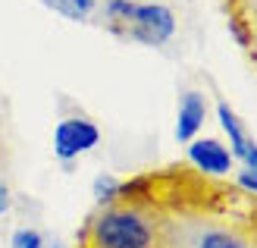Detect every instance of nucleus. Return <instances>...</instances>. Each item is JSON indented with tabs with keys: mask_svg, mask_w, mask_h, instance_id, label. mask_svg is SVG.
<instances>
[{
	"mask_svg": "<svg viewBox=\"0 0 257 248\" xmlns=\"http://www.w3.org/2000/svg\"><path fill=\"white\" fill-rule=\"evenodd\" d=\"M85 248H157V226L141 204L119 195L88 223Z\"/></svg>",
	"mask_w": 257,
	"mask_h": 248,
	"instance_id": "obj_1",
	"label": "nucleus"
},
{
	"mask_svg": "<svg viewBox=\"0 0 257 248\" xmlns=\"http://www.w3.org/2000/svg\"><path fill=\"white\" fill-rule=\"evenodd\" d=\"M104 25L128 41L160 47L176 35V16L163 4H135V0H107Z\"/></svg>",
	"mask_w": 257,
	"mask_h": 248,
	"instance_id": "obj_2",
	"label": "nucleus"
},
{
	"mask_svg": "<svg viewBox=\"0 0 257 248\" xmlns=\"http://www.w3.org/2000/svg\"><path fill=\"white\" fill-rule=\"evenodd\" d=\"M216 116H220V126L223 132L229 135L232 141V154L241 160V176H238V186L248 189V192H257V145L254 138L245 132V126H241L238 113L229 107V104H216Z\"/></svg>",
	"mask_w": 257,
	"mask_h": 248,
	"instance_id": "obj_3",
	"label": "nucleus"
},
{
	"mask_svg": "<svg viewBox=\"0 0 257 248\" xmlns=\"http://www.w3.org/2000/svg\"><path fill=\"white\" fill-rule=\"evenodd\" d=\"M97 141H100V129L91 120H85V116H66L54 129V154L63 163H69L79 154L91 151Z\"/></svg>",
	"mask_w": 257,
	"mask_h": 248,
	"instance_id": "obj_4",
	"label": "nucleus"
},
{
	"mask_svg": "<svg viewBox=\"0 0 257 248\" xmlns=\"http://www.w3.org/2000/svg\"><path fill=\"white\" fill-rule=\"evenodd\" d=\"M188 160L207 176H226L232 170V154L216 138H191L188 141Z\"/></svg>",
	"mask_w": 257,
	"mask_h": 248,
	"instance_id": "obj_5",
	"label": "nucleus"
},
{
	"mask_svg": "<svg viewBox=\"0 0 257 248\" xmlns=\"http://www.w3.org/2000/svg\"><path fill=\"white\" fill-rule=\"evenodd\" d=\"M204 116H207L204 95L201 91H185L182 101H179V113H176V138L182 145H188L198 135V129L204 126Z\"/></svg>",
	"mask_w": 257,
	"mask_h": 248,
	"instance_id": "obj_6",
	"label": "nucleus"
},
{
	"mask_svg": "<svg viewBox=\"0 0 257 248\" xmlns=\"http://www.w3.org/2000/svg\"><path fill=\"white\" fill-rule=\"evenodd\" d=\"M41 4L72 22H88L97 10V0H41Z\"/></svg>",
	"mask_w": 257,
	"mask_h": 248,
	"instance_id": "obj_7",
	"label": "nucleus"
},
{
	"mask_svg": "<svg viewBox=\"0 0 257 248\" xmlns=\"http://www.w3.org/2000/svg\"><path fill=\"white\" fill-rule=\"evenodd\" d=\"M195 248H248V245L241 242L232 229H220V226H216V229H207V232H204Z\"/></svg>",
	"mask_w": 257,
	"mask_h": 248,
	"instance_id": "obj_8",
	"label": "nucleus"
},
{
	"mask_svg": "<svg viewBox=\"0 0 257 248\" xmlns=\"http://www.w3.org/2000/svg\"><path fill=\"white\" fill-rule=\"evenodd\" d=\"M94 195H97V201L107 207L110 201H116L122 195V186L116 182V176H97L94 179Z\"/></svg>",
	"mask_w": 257,
	"mask_h": 248,
	"instance_id": "obj_9",
	"label": "nucleus"
},
{
	"mask_svg": "<svg viewBox=\"0 0 257 248\" xmlns=\"http://www.w3.org/2000/svg\"><path fill=\"white\" fill-rule=\"evenodd\" d=\"M232 10L241 19V25L257 35V0H232Z\"/></svg>",
	"mask_w": 257,
	"mask_h": 248,
	"instance_id": "obj_10",
	"label": "nucleus"
},
{
	"mask_svg": "<svg viewBox=\"0 0 257 248\" xmlns=\"http://www.w3.org/2000/svg\"><path fill=\"white\" fill-rule=\"evenodd\" d=\"M13 248H47V245H44V236L38 229H19L13 236Z\"/></svg>",
	"mask_w": 257,
	"mask_h": 248,
	"instance_id": "obj_11",
	"label": "nucleus"
},
{
	"mask_svg": "<svg viewBox=\"0 0 257 248\" xmlns=\"http://www.w3.org/2000/svg\"><path fill=\"white\" fill-rule=\"evenodd\" d=\"M10 204H13V195H10V186L4 182V176H0V217H4L10 211Z\"/></svg>",
	"mask_w": 257,
	"mask_h": 248,
	"instance_id": "obj_12",
	"label": "nucleus"
},
{
	"mask_svg": "<svg viewBox=\"0 0 257 248\" xmlns=\"http://www.w3.org/2000/svg\"><path fill=\"white\" fill-rule=\"evenodd\" d=\"M47 248H63V245H47Z\"/></svg>",
	"mask_w": 257,
	"mask_h": 248,
	"instance_id": "obj_13",
	"label": "nucleus"
}]
</instances>
